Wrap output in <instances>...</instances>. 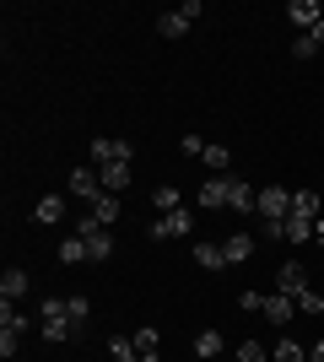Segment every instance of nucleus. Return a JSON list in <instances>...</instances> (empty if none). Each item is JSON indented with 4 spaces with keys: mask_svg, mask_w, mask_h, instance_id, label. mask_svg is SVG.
<instances>
[{
    "mask_svg": "<svg viewBox=\"0 0 324 362\" xmlns=\"http://www.w3.org/2000/svg\"><path fill=\"white\" fill-rule=\"evenodd\" d=\"M16 341H22V335H6V330H0V357H6V362L16 357Z\"/></svg>",
    "mask_w": 324,
    "mask_h": 362,
    "instance_id": "obj_35",
    "label": "nucleus"
},
{
    "mask_svg": "<svg viewBox=\"0 0 324 362\" xmlns=\"http://www.w3.org/2000/svg\"><path fill=\"white\" fill-rule=\"evenodd\" d=\"M130 341H136V351H140V357H152V362H157V346H162V335H157L152 325H146V330H136Z\"/></svg>",
    "mask_w": 324,
    "mask_h": 362,
    "instance_id": "obj_27",
    "label": "nucleus"
},
{
    "mask_svg": "<svg viewBox=\"0 0 324 362\" xmlns=\"http://www.w3.org/2000/svg\"><path fill=\"white\" fill-rule=\"evenodd\" d=\"M222 255H227V265H244V259L254 255V233H227Z\"/></svg>",
    "mask_w": 324,
    "mask_h": 362,
    "instance_id": "obj_16",
    "label": "nucleus"
},
{
    "mask_svg": "<svg viewBox=\"0 0 324 362\" xmlns=\"http://www.w3.org/2000/svg\"><path fill=\"white\" fill-rule=\"evenodd\" d=\"M119 211H124V200H119V195H103V200L92 206V216H97L103 227H114V222H119Z\"/></svg>",
    "mask_w": 324,
    "mask_h": 362,
    "instance_id": "obj_24",
    "label": "nucleus"
},
{
    "mask_svg": "<svg viewBox=\"0 0 324 362\" xmlns=\"http://www.w3.org/2000/svg\"><path fill=\"white\" fill-rule=\"evenodd\" d=\"M65 303H71V325L81 330V325L92 319V303H87V298H65Z\"/></svg>",
    "mask_w": 324,
    "mask_h": 362,
    "instance_id": "obj_31",
    "label": "nucleus"
},
{
    "mask_svg": "<svg viewBox=\"0 0 324 362\" xmlns=\"http://www.w3.org/2000/svg\"><path fill=\"white\" fill-rule=\"evenodd\" d=\"M238 308H244V314H260V308H265V292H254V287L238 292Z\"/></svg>",
    "mask_w": 324,
    "mask_h": 362,
    "instance_id": "obj_32",
    "label": "nucleus"
},
{
    "mask_svg": "<svg viewBox=\"0 0 324 362\" xmlns=\"http://www.w3.org/2000/svg\"><path fill=\"white\" fill-rule=\"evenodd\" d=\"M292 211L319 222V189H292Z\"/></svg>",
    "mask_w": 324,
    "mask_h": 362,
    "instance_id": "obj_22",
    "label": "nucleus"
},
{
    "mask_svg": "<svg viewBox=\"0 0 324 362\" xmlns=\"http://www.w3.org/2000/svg\"><path fill=\"white\" fill-rule=\"evenodd\" d=\"M152 206H157V216H168V211H179L184 200H179V189H173V184H162V189H152Z\"/></svg>",
    "mask_w": 324,
    "mask_h": 362,
    "instance_id": "obj_26",
    "label": "nucleus"
},
{
    "mask_svg": "<svg viewBox=\"0 0 324 362\" xmlns=\"http://www.w3.org/2000/svg\"><path fill=\"white\" fill-rule=\"evenodd\" d=\"M0 330L22 335V330H28V314H16V303H0Z\"/></svg>",
    "mask_w": 324,
    "mask_h": 362,
    "instance_id": "obj_25",
    "label": "nucleus"
},
{
    "mask_svg": "<svg viewBox=\"0 0 324 362\" xmlns=\"http://www.w3.org/2000/svg\"><path fill=\"white\" fill-rule=\"evenodd\" d=\"M28 287H32V281H28V271H6V276H0V303L28 298Z\"/></svg>",
    "mask_w": 324,
    "mask_h": 362,
    "instance_id": "obj_18",
    "label": "nucleus"
},
{
    "mask_svg": "<svg viewBox=\"0 0 324 362\" xmlns=\"http://www.w3.org/2000/svg\"><path fill=\"white\" fill-rule=\"evenodd\" d=\"M313 227H319V222H313V216H287V222H281V238H287V243H313Z\"/></svg>",
    "mask_w": 324,
    "mask_h": 362,
    "instance_id": "obj_13",
    "label": "nucleus"
},
{
    "mask_svg": "<svg viewBox=\"0 0 324 362\" xmlns=\"http://www.w3.org/2000/svg\"><path fill=\"white\" fill-rule=\"evenodd\" d=\"M222 351H227L222 330H200V335H195V357H222Z\"/></svg>",
    "mask_w": 324,
    "mask_h": 362,
    "instance_id": "obj_20",
    "label": "nucleus"
},
{
    "mask_svg": "<svg viewBox=\"0 0 324 362\" xmlns=\"http://www.w3.org/2000/svg\"><path fill=\"white\" fill-rule=\"evenodd\" d=\"M287 22L303 28V33H313L324 22V6H319V0H292V6H287Z\"/></svg>",
    "mask_w": 324,
    "mask_h": 362,
    "instance_id": "obj_7",
    "label": "nucleus"
},
{
    "mask_svg": "<svg viewBox=\"0 0 324 362\" xmlns=\"http://www.w3.org/2000/svg\"><path fill=\"white\" fill-rule=\"evenodd\" d=\"M32 222H38V227H60L65 222V200L60 195H44L38 206H32Z\"/></svg>",
    "mask_w": 324,
    "mask_h": 362,
    "instance_id": "obj_12",
    "label": "nucleus"
},
{
    "mask_svg": "<svg viewBox=\"0 0 324 362\" xmlns=\"http://www.w3.org/2000/svg\"><path fill=\"white\" fill-rule=\"evenodd\" d=\"M313 243H319V249H324V222H319V227H313Z\"/></svg>",
    "mask_w": 324,
    "mask_h": 362,
    "instance_id": "obj_38",
    "label": "nucleus"
},
{
    "mask_svg": "<svg viewBox=\"0 0 324 362\" xmlns=\"http://www.w3.org/2000/svg\"><path fill=\"white\" fill-rule=\"evenodd\" d=\"M254 211H260L265 222H287V216H292V189H276V184L260 189V206H254Z\"/></svg>",
    "mask_w": 324,
    "mask_h": 362,
    "instance_id": "obj_5",
    "label": "nucleus"
},
{
    "mask_svg": "<svg viewBox=\"0 0 324 362\" xmlns=\"http://www.w3.org/2000/svg\"><path fill=\"white\" fill-rule=\"evenodd\" d=\"M270 325H292L297 319V298H287V292H265V308H260Z\"/></svg>",
    "mask_w": 324,
    "mask_h": 362,
    "instance_id": "obj_9",
    "label": "nucleus"
},
{
    "mask_svg": "<svg viewBox=\"0 0 324 362\" xmlns=\"http://www.w3.org/2000/svg\"><path fill=\"white\" fill-rule=\"evenodd\" d=\"M189 255H195V265H200V271H227V255H222V243H195V249H189Z\"/></svg>",
    "mask_w": 324,
    "mask_h": 362,
    "instance_id": "obj_14",
    "label": "nucleus"
},
{
    "mask_svg": "<svg viewBox=\"0 0 324 362\" xmlns=\"http://www.w3.org/2000/svg\"><path fill=\"white\" fill-rule=\"evenodd\" d=\"M195 16H200V0H184L179 11H162V16H157V33H162V38H184V33L195 28Z\"/></svg>",
    "mask_w": 324,
    "mask_h": 362,
    "instance_id": "obj_2",
    "label": "nucleus"
},
{
    "mask_svg": "<svg viewBox=\"0 0 324 362\" xmlns=\"http://www.w3.org/2000/svg\"><path fill=\"white\" fill-rule=\"evenodd\" d=\"M184 233H195V216L179 206V211H168V216H157L152 222V238L157 243H168V238H184Z\"/></svg>",
    "mask_w": 324,
    "mask_h": 362,
    "instance_id": "obj_6",
    "label": "nucleus"
},
{
    "mask_svg": "<svg viewBox=\"0 0 324 362\" xmlns=\"http://www.w3.org/2000/svg\"><path fill=\"white\" fill-rule=\"evenodd\" d=\"M238 362H265L270 351H265V341H238V351H232Z\"/></svg>",
    "mask_w": 324,
    "mask_h": 362,
    "instance_id": "obj_30",
    "label": "nucleus"
},
{
    "mask_svg": "<svg viewBox=\"0 0 324 362\" xmlns=\"http://www.w3.org/2000/svg\"><path fill=\"white\" fill-rule=\"evenodd\" d=\"M108 351H114V362H152V357H140V351H136V341H130V335H114V341H108Z\"/></svg>",
    "mask_w": 324,
    "mask_h": 362,
    "instance_id": "obj_23",
    "label": "nucleus"
},
{
    "mask_svg": "<svg viewBox=\"0 0 324 362\" xmlns=\"http://www.w3.org/2000/svg\"><path fill=\"white\" fill-rule=\"evenodd\" d=\"M227 206L248 216L254 206H260V189H254V184H244V179H232V195H227Z\"/></svg>",
    "mask_w": 324,
    "mask_h": 362,
    "instance_id": "obj_17",
    "label": "nucleus"
},
{
    "mask_svg": "<svg viewBox=\"0 0 324 362\" xmlns=\"http://www.w3.org/2000/svg\"><path fill=\"white\" fill-rule=\"evenodd\" d=\"M308 38H313V44H319V49H324V22H319V28H313V33H308Z\"/></svg>",
    "mask_w": 324,
    "mask_h": 362,
    "instance_id": "obj_37",
    "label": "nucleus"
},
{
    "mask_svg": "<svg viewBox=\"0 0 324 362\" xmlns=\"http://www.w3.org/2000/svg\"><path fill=\"white\" fill-rule=\"evenodd\" d=\"M297 314H313V319H319V314H324V292L303 287V292H297Z\"/></svg>",
    "mask_w": 324,
    "mask_h": 362,
    "instance_id": "obj_29",
    "label": "nucleus"
},
{
    "mask_svg": "<svg viewBox=\"0 0 324 362\" xmlns=\"http://www.w3.org/2000/svg\"><path fill=\"white\" fill-rule=\"evenodd\" d=\"M38 325H44L49 341H71V335H76V325H71V303H65V298H44V303H38Z\"/></svg>",
    "mask_w": 324,
    "mask_h": 362,
    "instance_id": "obj_1",
    "label": "nucleus"
},
{
    "mask_svg": "<svg viewBox=\"0 0 324 362\" xmlns=\"http://www.w3.org/2000/svg\"><path fill=\"white\" fill-rule=\"evenodd\" d=\"M76 233L87 238V255H92V259H108V255H114V233H108V227L97 222V216H81V222H76Z\"/></svg>",
    "mask_w": 324,
    "mask_h": 362,
    "instance_id": "obj_3",
    "label": "nucleus"
},
{
    "mask_svg": "<svg viewBox=\"0 0 324 362\" xmlns=\"http://www.w3.org/2000/svg\"><path fill=\"white\" fill-rule=\"evenodd\" d=\"M81 259H92L87 255V238H81V233H65L60 238V265H81Z\"/></svg>",
    "mask_w": 324,
    "mask_h": 362,
    "instance_id": "obj_19",
    "label": "nucleus"
},
{
    "mask_svg": "<svg viewBox=\"0 0 324 362\" xmlns=\"http://www.w3.org/2000/svg\"><path fill=\"white\" fill-rule=\"evenodd\" d=\"M270 362H308V346H297V341H276Z\"/></svg>",
    "mask_w": 324,
    "mask_h": 362,
    "instance_id": "obj_28",
    "label": "nucleus"
},
{
    "mask_svg": "<svg viewBox=\"0 0 324 362\" xmlns=\"http://www.w3.org/2000/svg\"><path fill=\"white\" fill-rule=\"evenodd\" d=\"M303 287H308V271H303V259H287V265L276 271V287H270V292H287V298H297Z\"/></svg>",
    "mask_w": 324,
    "mask_h": 362,
    "instance_id": "obj_8",
    "label": "nucleus"
},
{
    "mask_svg": "<svg viewBox=\"0 0 324 362\" xmlns=\"http://www.w3.org/2000/svg\"><path fill=\"white\" fill-rule=\"evenodd\" d=\"M200 163L211 168L216 179H227V168H232V151H227V146H205V157H200Z\"/></svg>",
    "mask_w": 324,
    "mask_h": 362,
    "instance_id": "obj_21",
    "label": "nucleus"
},
{
    "mask_svg": "<svg viewBox=\"0 0 324 362\" xmlns=\"http://www.w3.org/2000/svg\"><path fill=\"white\" fill-rule=\"evenodd\" d=\"M179 146H184V157H205V146H211V141H200V136H184Z\"/></svg>",
    "mask_w": 324,
    "mask_h": 362,
    "instance_id": "obj_34",
    "label": "nucleus"
},
{
    "mask_svg": "<svg viewBox=\"0 0 324 362\" xmlns=\"http://www.w3.org/2000/svg\"><path fill=\"white\" fill-rule=\"evenodd\" d=\"M227 195H232V179H205L200 184V206H205V211H222Z\"/></svg>",
    "mask_w": 324,
    "mask_h": 362,
    "instance_id": "obj_11",
    "label": "nucleus"
},
{
    "mask_svg": "<svg viewBox=\"0 0 324 362\" xmlns=\"http://www.w3.org/2000/svg\"><path fill=\"white\" fill-rule=\"evenodd\" d=\"M308 362H324V341H313V351H308Z\"/></svg>",
    "mask_w": 324,
    "mask_h": 362,
    "instance_id": "obj_36",
    "label": "nucleus"
},
{
    "mask_svg": "<svg viewBox=\"0 0 324 362\" xmlns=\"http://www.w3.org/2000/svg\"><path fill=\"white\" fill-rule=\"evenodd\" d=\"M313 49H319V44H313L308 33H297V44H292V60H313Z\"/></svg>",
    "mask_w": 324,
    "mask_h": 362,
    "instance_id": "obj_33",
    "label": "nucleus"
},
{
    "mask_svg": "<svg viewBox=\"0 0 324 362\" xmlns=\"http://www.w3.org/2000/svg\"><path fill=\"white\" fill-rule=\"evenodd\" d=\"M108 163H136V146L114 141V136H97L92 141V168H108Z\"/></svg>",
    "mask_w": 324,
    "mask_h": 362,
    "instance_id": "obj_4",
    "label": "nucleus"
},
{
    "mask_svg": "<svg viewBox=\"0 0 324 362\" xmlns=\"http://www.w3.org/2000/svg\"><path fill=\"white\" fill-rule=\"evenodd\" d=\"M97 179H103V195H119V189H130V163H108V168H97Z\"/></svg>",
    "mask_w": 324,
    "mask_h": 362,
    "instance_id": "obj_15",
    "label": "nucleus"
},
{
    "mask_svg": "<svg viewBox=\"0 0 324 362\" xmlns=\"http://www.w3.org/2000/svg\"><path fill=\"white\" fill-rule=\"evenodd\" d=\"M71 195H81V200H103V179H97V168H76L71 173Z\"/></svg>",
    "mask_w": 324,
    "mask_h": 362,
    "instance_id": "obj_10",
    "label": "nucleus"
}]
</instances>
